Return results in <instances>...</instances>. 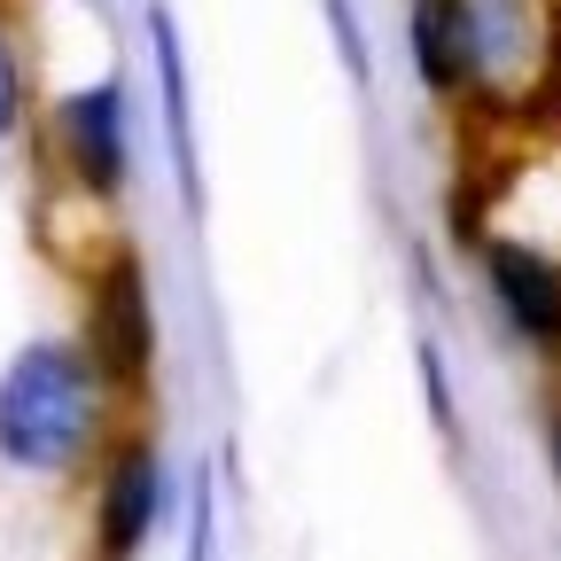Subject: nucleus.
Wrapping results in <instances>:
<instances>
[{
  "instance_id": "nucleus-5",
  "label": "nucleus",
  "mask_w": 561,
  "mask_h": 561,
  "mask_svg": "<svg viewBox=\"0 0 561 561\" xmlns=\"http://www.w3.org/2000/svg\"><path fill=\"white\" fill-rule=\"evenodd\" d=\"M157 500H164L157 445H133L110 468V491H102V553L110 561H133L140 553V538H149V523H157Z\"/></svg>"
},
{
  "instance_id": "nucleus-4",
  "label": "nucleus",
  "mask_w": 561,
  "mask_h": 561,
  "mask_svg": "<svg viewBox=\"0 0 561 561\" xmlns=\"http://www.w3.org/2000/svg\"><path fill=\"white\" fill-rule=\"evenodd\" d=\"M483 265H491V289H500L507 320L538 343H561V265L523 250V242H491Z\"/></svg>"
},
{
  "instance_id": "nucleus-3",
  "label": "nucleus",
  "mask_w": 561,
  "mask_h": 561,
  "mask_svg": "<svg viewBox=\"0 0 561 561\" xmlns=\"http://www.w3.org/2000/svg\"><path fill=\"white\" fill-rule=\"evenodd\" d=\"M55 133H62V157L94 195H117L125 187V87L117 79H94L79 87L62 110H55Z\"/></svg>"
},
{
  "instance_id": "nucleus-7",
  "label": "nucleus",
  "mask_w": 561,
  "mask_h": 561,
  "mask_svg": "<svg viewBox=\"0 0 561 561\" xmlns=\"http://www.w3.org/2000/svg\"><path fill=\"white\" fill-rule=\"evenodd\" d=\"M149 39H157V79H164V133H172L180 195L195 203V140H187V62H180V24H172V9H149Z\"/></svg>"
},
{
  "instance_id": "nucleus-1",
  "label": "nucleus",
  "mask_w": 561,
  "mask_h": 561,
  "mask_svg": "<svg viewBox=\"0 0 561 561\" xmlns=\"http://www.w3.org/2000/svg\"><path fill=\"white\" fill-rule=\"evenodd\" d=\"M94 359L70 343H24L0 375V460L55 476L94 437Z\"/></svg>"
},
{
  "instance_id": "nucleus-8",
  "label": "nucleus",
  "mask_w": 561,
  "mask_h": 561,
  "mask_svg": "<svg viewBox=\"0 0 561 561\" xmlns=\"http://www.w3.org/2000/svg\"><path fill=\"white\" fill-rule=\"evenodd\" d=\"M16 117H24V70H16V47H9V32H0V140L16 133Z\"/></svg>"
},
{
  "instance_id": "nucleus-2",
  "label": "nucleus",
  "mask_w": 561,
  "mask_h": 561,
  "mask_svg": "<svg viewBox=\"0 0 561 561\" xmlns=\"http://www.w3.org/2000/svg\"><path fill=\"white\" fill-rule=\"evenodd\" d=\"M149 359H157V312H149V273L140 257H110V273L94 280V367L102 382H149Z\"/></svg>"
},
{
  "instance_id": "nucleus-9",
  "label": "nucleus",
  "mask_w": 561,
  "mask_h": 561,
  "mask_svg": "<svg viewBox=\"0 0 561 561\" xmlns=\"http://www.w3.org/2000/svg\"><path fill=\"white\" fill-rule=\"evenodd\" d=\"M553 468H561V421H553Z\"/></svg>"
},
{
  "instance_id": "nucleus-6",
  "label": "nucleus",
  "mask_w": 561,
  "mask_h": 561,
  "mask_svg": "<svg viewBox=\"0 0 561 561\" xmlns=\"http://www.w3.org/2000/svg\"><path fill=\"white\" fill-rule=\"evenodd\" d=\"M413 55L437 94H460L476 79V0H413Z\"/></svg>"
}]
</instances>
